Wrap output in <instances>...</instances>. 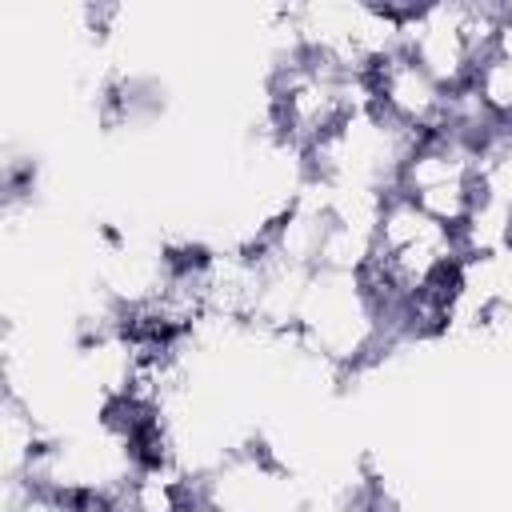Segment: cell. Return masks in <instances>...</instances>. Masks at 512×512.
<instances>
[{
	"label": "cell",
	"mask_w": 512,
	"mask_h": 512,
	"mask_svg": "<svg viewBox=\"0 0 512 512\" xmlns=\"http://www.w3.org/2000/svg\"><path fill=\"white\" fill-rule=\"evenodd\" d=\"M468 88L476 92V100L484 104V112H488L496 124H508V128H512V64H508V60H500L496 52H488V56L476 64Z\"/></svg>",
	"instance_id": "7a4b0ae2"
},
{
	"label": "cell",
	"mask_w": 512,
	"mask_h": 512,
	"mask_svg": "<svg viewBox=\"0 0 512 512\" xmlns=\"http://www.w3.org/2000/svg\"><path fill=\"white\" fill-rule=\"evenodd\" d=\"M372 92H376V108L396 120L400 128L416 132V136H432L444 128L448 120V92L400 48L396 56L380 60L372 72Z\"/></svg>",
	"instance_id": "6da1fadb"
},
{
	"label": "cell",
	"mask_w": 512,
	"mask_h": 512,
	"mask_svg": "<svg viewBox=\"0 0 512 512\" xmlns=\"http://www.w3.org/2000/svg\"><path fill=\"white\" fill-rule=\"evenodd\" d=\"M492 52L512 64V16H508V12H504V20H500V28H496V36H492Z\"/></svg>",
	"instance_id": "3957f363"
},
{
	"label": "cell",
	"mask_w": 512,
	"mask_h": 512,
	"mask_svg": "<svg viewBox=\"0 0 512 512\" xmlns=\"http://www.w3.org/2000/svg\"><path fill=\"white\" fill-rule=\"evenodd\" d=\"M504 12H508V16H512V0H508V4H504Z\"/></svg>",
	"instance_id": "277c9868"
}]
</instances>
